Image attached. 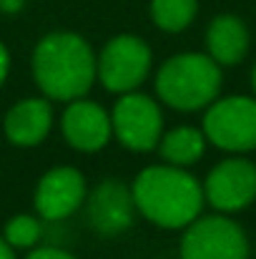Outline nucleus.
<instances>
[{"mask_svg": "<svg viewBox=\"0 0 256 259\" xmlns=\"http://www.w3.org/2000/svg\"><path fill=\"white\" fill-rule=\"evenodd\" d=\"M221 91V68L211 56L181 53L169 58L156 73L159 98L176 111H198Z\"/></svg>", "mask_w": 256, "mask_h": 259, "instance_id": "nucleus-3", "label": "nucleus"}, {"mask_svg": "<svg viewBox=\"0 0 256 259\" xmlns=\"http://www.w3.org/2000/svg\"><path fill=\"white\" fill-rule=\"evenodd\" d=\"M203 134L224 151L256 149V101L246 96L216 101L203 116Z\"/></svg>", "mask_w": 256, "mask_h": 259, "instance_id": "nucleus-6", "label": "nucleus"}, {"mask_svg": "<svg viewBox=\"0 0 256 259\" xmlns=\"http://www.w3.org/2000/svg\"><path fill=\"white\" fill-rule=\"evenodd\" d=\"M61 126L66 141L78 151H100L113 136L111 116L106 108L85 98L71 101V106L63 111Z\"/></svg>", "mask_w": 256, "mask_h": 259, "instance_id": "nucleus-11", "label": "nucleus"}, {"mask_svg": "<svg viewBox=\"0 0 256 259\" xmlns=\"http://www.w3.org/2000/svg\"><path fill=\"white\" fill-rule=\"evenodd\" d=\"M25 259H76L71 252L66 249H58V247H40V249H33Z\"/></svg>", "mask_w": 256, "mask_h": 259, "instance_id": "nucleus-17", "label": "nucleus"}, {"mask_svg": "<svg viewBox=\"0 0 256 259\" xmlns=\"http://www.w3.org/2000/svg\"><path fill=\"white\" fill-rule=\"evenodd\" d=\"M5 242L13 247V249H30L40 242L43 237V224L38 217H30V214H15L8 224H5V232H3Z\"/></svg>", "mask_w": 256, "mask_h": 259, "instance_id": "nucleus-16", "label": "nucleus"}, {"mask_svg": "<svg viewBox=\"0 0 256 259\" xmlns=\"http://www.w3.org/2000/svg\"><path fill=\"white\" fill-rule=\"evenodd\" d=\"M198 0H151V18L153 23L166 30V33H178L191 25L196 18Z\"/></svg>", "mask_w": 256, "mask_h": 259, "instance_id": "nucleus-15", "label": "nucleus"}, {"mask_svg": "<svg viewBox=\"0 0 256 259\" xmlns=\"http://www.w3.org/2000/svg\"><path fill=\"white\" fill-rule=\"evenodd\" d=\"M23 5H25V0H0V10H3V13H8V15L18 13Z\"/></svg>", "mask_w": 256, "mask_h": 259, "instance_id": "nucleus-19", "label": "nucleus"}, {"mask_svg": "<svg viewBox=\"0 0 256 259\" xmlns=\"http://www.w3.org/2000/svg\"><path fill=\"white\" fill-rule=\"evenodd\" d=\"M133 194L121 181H100L88 196V224L100 237L123 234L133 224Z\"/></svg>", "mask_w": 256, "mask_h": 259, "instance_id": "nucleus-10", "label": "nucleus"}, {"mask_svg": "<svg viewBox=\"0 0 256 259\" xmlns=\"http://www.w3.org/2000/svg\"><path fill=\"white\" fill-rule=\"evenodd\" d=\"M85 196L83 174L73 166H56L43 174L35 186V211L48 222H58L76 214Z\"/></svg>", "mask_w": 256, "mask_h": 259, "instance_id": "nucleus-9", "label": "nucleus"}, {"mask_svg": "<svg viewBox=\"0 0 256 259\" xmlns=\"http://www.w3.org/2000/svg\"><path fill=\"white\" fill-rule=\"evenodd\" d=\"M151 73V48L136 35H116L98 56V78L111 93L136 91Z\"/></svg>", "mask_w": 256, "mask_h": 259, "instance_id": "nucleus-5", "label": "nucleus"}, {"mask_svg": "<svg viewBox=\"0 0 256 259\" xmlns=\"http://www.w3.org/2000/svg\"><path fill=\"white\" fill-rule=\"evenodd\" d=\"M206 48L219 66H234L249 51V30L236 15H219L206 30Z\"/></svg>", "mask_w": 256, "mask_h": 259, "instance_id": "nucleus-13", "label": "nucleus"}, {"mask_svg": "<svg viewBox=\"0 0 256 259\" xmlns=\"http://www.w3.org/2000/svg\"><path fill=\"white\" fill-rule=\"evenodd\" d=\"M53 126V108L45 98H23L5 113V136L15 146H38Z\"/></svg>", "mask_w": 256, "mask_h": 259, "instance_id": "nucleus-12", "label": "nucleus"}, {"mask_svg": "<svg viewBox=\"0 0 256 259\" xmlns=\"http://www.w3.org/2000/svg\"><path fill=\"white\" fill-rule=\"evenodd\" d=\"M0 259H15V254H13V247L5 242V237H0Z\"/></svg>", "mask_w": 256, "mask_h": 259, "instance_id": "nucleus-20", "label": "nucleus"}, {"mask_svg": "<svg viewBox=\"0 0 256 259\" xmlns=\"http://www.w3.org/2000/svg\"><path fill=\"white\" fill-rule=\"evenodd\" d=\"M136 209L164 229L188 227L203 209L201 184L183 171V166H148L136 176L131 186Z\"/></svg>", "mask_w": 256, "mask_h": 259, "instance_id": "nucleus-2", "label": "nucleus"}, {"mask_svg": "<svg viewBox=\"0 0 256 259\" xmlns=\"http://www.w3.org/2000/svg\"><path fill=\"white\" fill-rule=\"evenodd\" d=\"M181 259H249V242L226 217H196L181 239Z\"/></svg>", "mask_w": 256, "mask_h": 259, "instance_id": "nucleus-7", "label": "nucleus"}, {"mask_svg": "<svg viewBox=\"0 0 256 259\" xmlns=\"http://www.w3.org/2000/svg\"><path fill=\"white\" fill-rule=\"evenodd\" d=\"M33 78L48 98L76 101L98 78V58L78 33L53 30L33 51Z\"/></svg>", "mask_w": 256, "mask_h": 259, "instance_id": "nucleus-1", "label": "nucleus"}, {"mask_svg": "<svg viewBox=\"0 0 256 259\" xmlns=\"http://www.w3.org/2000/svg\"><path fill=\"white\" fill-rule=\"evenodd\" d=\"M159 149L161 156L173 166H191L206 151V134H201L193 126H178L161 136Z\"/></svg>", "mask_w": 256, "mask_h": 259, "instance_id": "nucleus-14", "label": "nucleus"}, {"mask_svg": "<svg viewBox=\"0 0 256 259\" xmlns=\"http://www.w3.org/2000/svg\"><path fill=\"white\" fill-rule=\"evenodd\" d=\"M8 71H10V53H8V48L0 43V86L5 83Z\"/></svg>", "mask_w": 256, "mask_h": 259, "instance_id": "nucleus-18", "label": "nucleus"}, {"mask_svg": "<svg viewBox=\"0 0 256 259\" xmlns=\"http://www.w3.org/2000/svg\"><path fill=\"white\" fill-rule=\"evenodd\" d=\"M251 81H254V91H256V66H254V73H251Z\"/></svg>", "mask_w": 256, "mask_h": 259, "instance_id": "nucleus-21", "label": "nucleus"}, {"mask_svg": "<svg viewBox=\"0 0 256 259\" xmlns=\"http://www.w3.org/2000/svg\"><path fill=\"white\" fill-rule=\"evenodd\" d=\"M113 136L131 151H153L164 134L159 103L146 93H121L111 113Z\"/></svg>", "mask_w": 256, "mask_h": 259, "instance_id": "nucleus-4", "label": "nucleus"}, {"mask_svg": "<svg viewBox=\"0 0 256 259\" xmlns=\"http://www.w3.org/2000/svg\"><path fill=\"white\" fill-rule=\"evenodd\" d=\"M203 196L219 211H239L256 199V166L246 159H226L206 176Z\"/></svg>", "mask_w": 256, "mask_h": 259, "instance_id": "nucleus-8", "label": "nucleus"}]
</instances>
